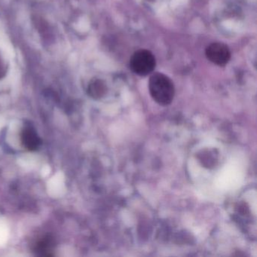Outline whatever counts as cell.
Listing matches in <instances>:
<instances>
[{"label":"cell","instance_id":"cell-1","mask_svg":"<svg viewBox=\"0 0 257 257\" xmlns=\"http://www.w3.org/2000/svg\"><path fill=\"white\" fill-rule=\"evenodd\" d=\"M149 90L155 101L167 106L174 97V85L170 78L163 73H153L149 81Z\"/></svg>","mask_w":257,"mask_h":257},{"label":"cell","instance_id":"cell-2","mask_svg":"<svg viewBox=\"0 0 257 257\" xmlns=\"http://www.w3.org/2000/svg\"><path fill=\"white\" fill-rule=\"evenodd\" d=\"M130 67L135 74L141 76H148L153 73L156 67V58L150 51L142 49L132 55Z\"/></svg>","mask_w":257,"mask_h":257},{"label":"cell","instance_id":"cell-3","mask_svg":"<svg viewBox=\"0 0 257 257\" xmlns=\"http://www.w3.org/2000/svg\"><path fill=\"white\" fill-rule=\"evenodd\" d=\"M206 56L209 61L218 66H225L231 58V52L223 43H212L206 49Z\"/></svg>","mask_w":257,"mask_h":257},{"label":"cell","instance_id":"cell-4","mask_svg":"<svg viewBox=\"0 0 257 257\" xmlns=\"http://www.w3.org/2000/svg\"><path fill=\"white\" fill-rule=\"evenodd\" d=\"M21 140L22 145L29 151H36L41 145V139L37 131L31 124H26L22 129Z\"/></svg>","mask_w":257,"mask_h":257},{"label":"cell","instance_id":"cell-5","mask_svg":"<svg viewBox=\"0 0 257 257\" xmlns=\"http://www.w3.org/2000/svg\"><path fill=\"white\" fill-rule=\"evenodd\" d=\"M55 242L53 237L46 235L37 240L34 245V252L40 256H53Z\"/></svg>","mask_w":257,"mask_h":257},{"label":"cell","instance_id":"cell-6","mask_svg":"<svg viewBox=\"0 0 257 257\" xmlns=\"http://www.w3.org/2000/svg\"><path fill=\"white\" fill-rule=\"evenodd\" d=\"M105 91V86L103 82L98 79L92 81L88 86V92L91 97H100L103 95Z\"/></svg>","mask_w":257,"mask_h":257},{"label":"cell","instance_id":"cell-7","mask_svg":"<svg viewBox=\"0 0 257 257\" xmlns=\"http://www.w3.org/2000/svg\"><path fill=\"white\" fill-rule=\"evenodd\" d=\"M7 73V68L3 62L2 59L0 58V79H3Z\"/></svg>","mask_w":257,"mask_h":257}]
</instances>
